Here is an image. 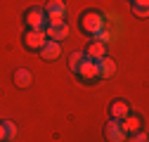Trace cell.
Returning <instances> with one entry per match:
<instances>
[{
  "label": "cell",
  "instance_id": "8",
  "mask_svg": "<svg viewBox=\"0 0 149 142\" xmlns=\"http://www.w3.org/2000/svg\"><path fill=\"white\" fill-rule=\"evenodd\" d=\"M83 55H85L88 59H92V62H100L102 57H107V45H104V43H100V40H95V38H92V40L88 43V47L83 50Z\"/></svg>",
  "mask_w": 149,
  "mask_h": 142
},
{
  "label": "cell",
  "instance_id": "18",
  "mask_svg": "<svg viewBox=\"0 0 149 142\" xmlns=\"http://www.w3.org/2000/svg\"><path fill=\"white\" fill-rule=\"evenodd\" d=\"M133 12H135L137 17H147V7H144V5H133Z\"/></svg>",
  "mask_w": 149,
  "mask_h": 142
},
{
  "label": "cell",
  "instance_id": "9",
  "mask_svg": "<svg viewBox=\"0 0 149 142\" xmlns=\"http://www.w3.org/2000/svg\"><path fill=\"white\" fill-rule=\"evenodd\" d=\"M59 55H62V43H57V40H45V45L40 47V57L47 62L59 59Z\"/></svg>",
  "mask_w": 149,
  "mask_h": 142
},
{
  "label": "cell",
  "instance_id": "16",
  "mask_svg": "<svg viewBox=\"0 0 149 142\" xmlns=\"http://www.w3.org/2000/svg\"><path fill=\"white\" fill-rule=\"evenodd\" d=\"M3 128H5V137H7V142L17 135V126H14V123L12 121H3Z\"/></svg>",
  "mask_w": 149,
  "mask_h": 142
},
{
  "label": "cell",
  "instance_id": "6",
  "mask_svg": "<svg viewBox=\"0 0 149 142\" xmlns=\"http://www.w3.org/2000/svg\"><path fill=\"white\" fill-rule=\"evenodd\" d=\"M104 135L109 142H125L128 133L121 128V121H114V118H109V123L104 126Z\"/></svg>",
  "mask_w": 149,
  "mask_h": 142
},
{
  "label": "cell",
  "instance_id": "13",
  "mask_svg": "<svg viewBox=\"0 0 149 142\" xmlns=\"http://www.w3.org/2000/svg\"><path fill=\"white\" fill-rule=\"evenodd\" d=\"M31 81H33V78H31V71H29V69L22 66V69H17V71H14V83L19 85V88H29Z\"/></svg>",
  "mask_w": 149,
  "mask_h": 142
},
{
  "label": "cell",
  "instance_id": "1",
  "mask_svg": "<svg viewBox=\"0 0 149 142\" xmlns=\"http://www.w3.org/2000/svg\"><path fill=\"white\" fill-rule=\"evenodd\" d=\"M104 26H107V19H104V14H100V12H85L81 17V29L85 33H90L92 38H95Z\"/></svg>",
  "mask_w": 149,
  "mask_h": 142
},
{
  "label": "cell",
  "instance_id": "7",
  "mask_svg": "<svg viewBox=\"0 0 149 142\" xmlns=\"http://www.w3.org/2000/svg\"><path fill=\"white\" fill-rule=\"evenodd\" d=\"M43 31H45V36H47V40L62 43V40L69 38V26H66V22H62V24H47Z\"/></svg>",
  "mask_w": 149,
  "mask_h": 142
},
{
  "label": "cell",
  "instance_id": "19",
  "mask_svg": "<svg viewBox=\"0 0 149 142\" xmlns=\"http://www.w3.org/2000/svg\"><path fill=\"white\" fill-rule=\"evenodd\" d=\"M0 142H7V137H5V128H3V123H0Z\"/></svg>",
  "mask_w": 149,
  "mask_h": 142
},
{
  "label": "cell",
  "instance_id": "15",
  "mask_svg": "<svg viewBox=\"0 0 149 142\" xmlns=\"http://www.w3.org/2000/svg\"><path fill=\"white\" fill-rule=\"evenodd\" d=\"M114 38H116V36L111 33V31H109L107 26H104V29H102V31H100V33L95 36V40H100V43H104V45H107V43H111V40H114Z\"/></svg>",
  "mask_w": 149,
  "mask_h": 142
},
{
  "label": "cell",
  "instance_id": "17",
  "mask_svg": "<svg viewBox=\"0 0 149 142\" xmlns=\"http://www.w3.org/2000/svg\"><path fill=\"white\" fill-rule=\"evenodd\" d=\"M147 140H149L147 130H137V133H133V142H147Z\"/></svg>",
  "mask_w": 149,
  "mask_h": 142
},
{
  "label": "cell",
  "instance_id": "5",
  "mask_svg": "<svg viewBox=\"0 0 149 142\" xmlns=\"http://www.w3.org/2000/svg\"><path fill=\"white\" fill-rule=\"evenodd\" d=\"M26 26H29V29H38V31H43V29L47 26L45 10H40V7H31V10L26 12Z\"/></svg>",
  "mask_w": 149,
  "mask_h": 142
},
{
  "label": "cell",
  "instance_id": "12",
  "mask_svg": "<svg viewBox=\"0 0 149 142\" xmlns=\"http://www.w3.org/2000/svg\"><path fill=\"white\" fill-rule=\"evenodd\" d=\"M121 128L125 130V133H137V130H142V121H140V116H135V114H128L125 118H121Z\"/></svg>",
  "mask_w": 149,
  "mask_h": 142
},
{
  "label": "cell",
  "instance_id": "3",
  "mask_svg": "<svg viewBox=\"0 0 149 142\" xmlns=\"http://www.w3.org/2000/svg\"><path fill=\"white\" fill-rule=\"evenodd\" d=\"M76 74H78V78H83L85 83H92V81H97L100 78V69H97V62H92V59H83L81 62V66L76 69Z\"/></svg>",
  "mask_w": 149,
  "mask_h": 142
},
{
  "label": "cell",
  "instance_id": "14",
  "mask_svg": "<svg viewBox=\"0 0 149 142\" xmlns=\"http://www.w3.org/2000/svg\"><path fill=\"white\" fill-rule=\"evenodd\" d=\"M83 59H85V55H83V52H78V50L69 55V69L73 71V74H76V69L81 66V62H83Z\"/></svg>",
  "mask_w": 149,
  "mask_h": 142
},
{
  "label": "cell",
  "instance_id": "11",
  "mask_svg": "<svg viewBox=\"0 0 149 142\" xmlns=\"http://www.w3.org/2000/svg\"><path fill=\"white\" fill-rule=\"evenodd\" d=\"M97 69H100V78H111L116 74V62L111 57H102L97 62Z\"/></svg>",
  "mask_w": 149,
  "mask_h": 142
},
{
  "label": "cell",
  "instance_id": "20",
  "mask_svg": "<svg viewBox=\"0 0 149 142\" xmlns=\"http://www.w3.org/2000/svg\"><path fill=\"white\" fill-rule=\"evenodd\" d=\"M133 5H144V7H147V5H149V0H133Z\"/></svg>",
  "mask_w": 149,
  "mask_h": 142
},
{
  "label": "cell",
  "instance_id": "4",
  "mask_svg": "<svg viewBox=\"0 0 149 142\" xmlns=\"http://www.w3.org/2000/svg\"><path fill=\"white\" fill-rule=\"evenodd\" d=\"M45 40H47L45 31H38V29H29V31L24 33V45H26L29 50H36V52H40V47L45 45Z\"/></svg>",
  "mask_w": 149,
  "mask_h": 142
},
{
  "label": "cell",
  "instance_id": "10",
  "mask_svg": "<svg viewBox=\"0 0 149 142\" xmlns=\"http://www.w3.org/2000/svg\"><path fill=\"white\" fill-rule=\"evenodd\" d=\"M130 114V104L125 102V100H114L109 104V116L114 118V121H121V118H125Z\"/></svg>",
  "mask_w": 149,
  "mask_h": 142
},
{
  "label": "cell",
  "instance_id": "2",
  "mask_svg": "<svg viewBox=\"0 0 149 142\" xmlns=\"http://www.w3.org/2000/svg\"><path fill=\"white\" fill-rule=\"evenodd\" d=\"M64 14H66L64 0H50V3H47V7H45L47 24H62L64 22Z\"/></svg>",
  "mask_w": 149,
  "mask_h": 142
}]
</instances>
